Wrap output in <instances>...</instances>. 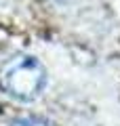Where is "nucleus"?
Here are the masks:
<instances>
[{
    "mask_svg": "<svg viewBox=\"0 0 120 126\" xmlns=\"http://www.w3.org/2000/svg\"><path fill=\"white\" fill-rule=\"evenodd\" d=\"M0 84L17 101H32L46 84V69L34 57H17L2 69Z\"/></svg>",
    "mask_w": 120,
    "mask_h": 126,
    "instance_id": "f257e3e1",
    "label": "nucleus"
},
{
    "mask_svg": "<svg viewBox=\"0 0 120 126\" xmlns=\"http://www.w3.org/2000/svg\"><path fill=\"white\" fill-rule=\"evenodd\" d=\"M9 126H51V124L46 120H42V118H38V116H25V118L13 120Z\"/></svg>",
    "mask_w": 120,
    "mask_h": 126,
    "instance_id": "f03ea898",
    "label": "nucleus"
}]
</instances>
